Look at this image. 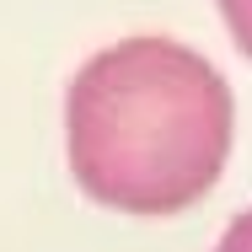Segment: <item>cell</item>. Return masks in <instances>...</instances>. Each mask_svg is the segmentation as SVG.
<instances>
[{
    "label": "cell",
    "instance_id": "cell-2",
    "mask_svg": "<svg viewBox=\"0 0 252 252\" xmlns=\"http://www.w3.org/2000/svg\"><path fill=\"white\" fill-rule=\"evenodd\" d=\"M220 16H225V27H231L236 49L252 59V0H220Z\"/></svg>",
    "mask_w": 252,
    "mask_h": 252
},
{
    "label": "cell",
    "instance_id": "cell-3",
    "mask_svg": "<svg viewBox=\"0 0 252 252\" xmlns=\"http://www.w3.org/2000/svg\"><path fill=\"white\" fill-rule=\"evenodd\" d=\"M215 252H252V209H242V215L225 225V236H220Z\"/></svg>",
    "mask_w": 252,
    "mask_h": 252
},
{
    "label": "cell",
    "instance_id": "cell-1",
    "mask_svg": "<svg viewBox=\"0 0 252 252\" xmlns=\"http://www.w3.org/2000/svg\"><path fill=\"white\" fill-rule=\"evenodd\" d=\"M231 86L177 38H124L92 54L64 92L75 183L107 209L177 215L231 156Z\"/></svg>",
    "mask_w": 252,
    "mask_h": 252
}]
</instances>
